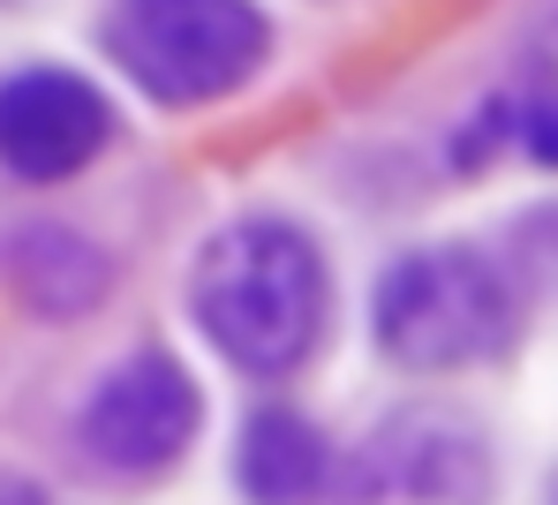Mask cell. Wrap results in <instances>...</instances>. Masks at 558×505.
Wrapping results in <instances>:
<instances>
[{"mask_svg": "<svg viewBox=\"0 0 558 505\" xmlns=\"http://www.w3.org/2000/svg\"><path fill=\"white\" fill-rule=\"evenodd\" d=\"M551 505H558V491H551Z\"/></svg>", "mask_w": 558, "mask_h": 505, "instance_id": "30bf717a", "label": "cell"}, {"mask_svg": "<svg viewBox=\"0 0 558 505\" xmlns=\"http://www.w3.org/2000/svg\"><path fill=\"white\" fill-rule=\"evenodd\" d=\"M513 128L529 136V151H536L544 167H558V84H551V91H536V99H521Z\"/></svg>", "mask_w": 558, "mask_h": 505, "instance_id": "9c48e42d", "label": "cell"}, {"mask_svg": "<svg viewBox=\"0 0 558 505\" xmlns=\"http://www.w3.org/2000/svg\"><path fill=\"white\" fill-rule=\"evenodd\" d=\"M189 438H196V385L159 347L129 355L84 407V445L106 468H129V476H159L167 460H182Z\"/></svg>", "mask_w": 558, "mask_h": 505, "instance_id": "5b68a950", "label": "cell"}, {"mask_svg": "<svg viewBox=\"0 0 558 505\" xmlns=\"http://www.w3.org/2000/svg\"><path fill=\"white\" fill-rule=\"evenodd\" d=\"M106 128V99L69 69H23L0 84V167L23 182H69L98 159Z\"/></svg>", "mask_w": 558, "mask_h": 505, "instance_id": "8992f818", "label": "cell"}, {"mask_svg": "<svg viewBox=\"0 0 558 505\" xmlns=\"http://www.w3.org/2000/svg\"><path fill=\"white\" fill-rule=\"evenodd\" d=\"M106 46L151 99L196 106L250 84L265 61V15L250 0H121Z\"/></svg>", "mask_w": 558, "mask_h": 505, "instance_id": "3957f363", "label": "cell"}, {"mask_svg": "<svg viewBox=\"0 0 558 505\" xmlns=\"http://www.w3.org/2000/svg\"><path fill=\"white\" fill-rule=\"evenodd\" d=\"M8 272H15V287H23L38 309H92L98 295H106V257H98L92 242L61 234V226L15 234Z\"/></svg>", "mask_w": 558, "mask_h": 505, "instance_id": "ba28073f", "label": "cell"}, {"mask_svg": "<svg viewBox=\"0 0 558 505\" xmlns=\"http://www.w3.org/2000/svg\"><path fill=\"white\" fill-rule=\"evenodd\" d=\"M196 324L242 370H294L325 332L317 249L279 219H242L211 234V249L196 257Z\"/></svg>", "mask_w": 558, "mask_h": 505, "instance_id": "6da1fadb", "label": "cell"}, {"mask_svg": "<svg viewBox=\"0 0 558 505\" xmlns=\"http://www.w3.org/2000/svg\"><path fill=\"white\" fill-rule=\"evenodd\" d=\"M317 483H325V438L287 407L250 415V430H242V491L265 505H302Z\"/></svg>", "mask_w": 558, "mask_h": 505, "instance_id": "52a82bcc", "label": "cell"}, {"mask_svg": "<svg viewBox=\"0 0 558 505\" xmlns=\"http://www.w3.org/2000/svg\"><path fill=\"white\" fill-rule=\"evenodd\" d=\"M490 498V460L475 430L446 415H400L363 453L348 460L340 505H483Z\"/></svg>", "mask_w": 558, "mask_h": 505, "instance_id": "277c9868", "label": "cell"}, {"mask_svg": "<svg viewBox=\"0 0 558 505\" xmlns=\"http://www.w3.org/2000/svg\"><path fill=\"white\" fill-rule=\"evenodd\" d=\"M513 324L521 309H513V287L498 280V264L453 242L400 257L377 287V340L408 370H453L475 355H498Z\"/></svg>", "mask_w": 558, "mask_h": 505, "instance_id": "7a4b0ae2", "label": "cell"}]
</instances>
